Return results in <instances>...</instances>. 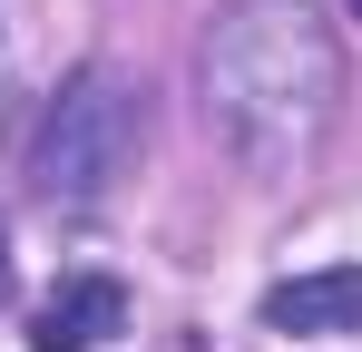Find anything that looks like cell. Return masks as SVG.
I'll list each match as a JSON object with an SVG mask.
<instances>
[{
	"instance_id": "cell-1",
	"label": "cell",
	"mask_w": 362,
	"mask_h": 352,
	"mask_svg": "<svg viewBox=\"0 0 362 352\" xmlns=\"http://www.w3.org/2000/svg\"><path fill=\"white\" fill-rule=\"evenodd\" d=\"M333 40L313 30L303 0H245L235 20L206 40V117L235 137L245 157H294L333 117Z\"/></svg>"
},
{
	"instance_id": "cell-2",
	"label": "cell",
	"mask_w": 362,
	"mask_h": 352,
	"mask_svg": "<svg viewBox=\"0 0 362 352\" xmlns=\"http://www.w3.org/2000/svg\"><path fill=\"white\" fill-rule=\"evenodd\" d=\"M137 157V98H127L118 69H78L49 117H40V137H30V176H40V196H59V206H88V196H108Z\"/></svg>"
},
{
	"instance_id": "cell-3",
	"label": "cell",
	"mask_w": 362,
	"mask_h": 352,
	"mask_svg": "<svg viewBox=\"0 0 362 352\" xmlns=\"http://www.w3.org/2000/svg\"><path fill=\"white\" fill-rule=\"evenodd\" d=\"M108 333H127V293L108 284V274H69V284L40 303L30 352H98Z\"/></svg>"
},
{
	"instance_id": "cell-4",
	"label": "cell",
	"mask_w": 362,
	"mask_h": 352,
	"mask_svg": "<svg viewBox=\"0 0 362 352\" xmlns=\"http://www.w3.org/2000/svg\"><path fill=\"white\" fill-rule=\"evenodd\" d=\"M264 333H362V264H323L264 293Z\"/></svg>"
},
{
	"instance_id": "cell-5",
	"label": "cell",
	"mask_w": 362,
	"mask_h": 352,
	"mask_svg": "<svg viewBox=\"0 0 362 352\" xmlns=\"http://www.w3.org/2000/svg\"><path fill=\"white\" fill-rule=\"evenodd\" d=\"M0 303H10V225H0Z\"/></svg>"
},
{
	"instance_id": "cell-6",
	"label": "cell",
	"mask_w": 362,
	"mask_h": 352,
	"mask_svg": "<svg viewBox=\"0 0 362 352\" xmlns=\"http://www.w3.org/2000/svg\"><path fill=\"white\" fill-rule=\"evenodd\" d=\"M353 10H362V0H353Z\"/></svg>"
}]
</instances>
